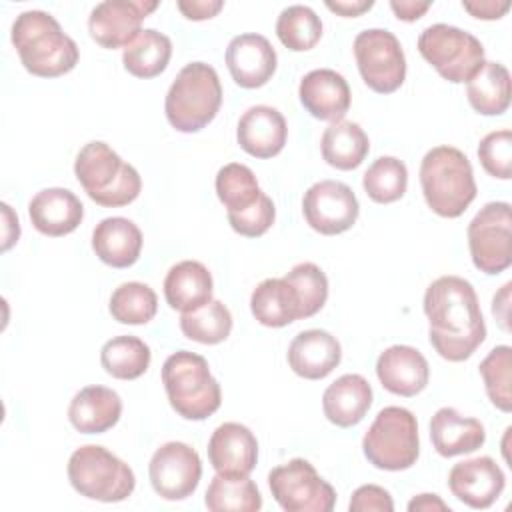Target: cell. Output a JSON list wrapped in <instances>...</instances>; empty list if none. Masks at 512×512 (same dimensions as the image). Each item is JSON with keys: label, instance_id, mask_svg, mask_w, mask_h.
<instances>
[{"label": "cell", "instance_id": "cell-25", "mask_svg": "<svg viewBox=\"0 0 512 512\" xmlns=\"http://www.w3.org/2000/svg\"><path fill=\"white\" fill-rule=\"evenodd\" d=\"M122 414L118 392L106 386H86L74 394L68 420L80 434H102L116 426Z\"/></svg>", "mask_w": 512, "mask_h": 512}, {"label": "cell", "instance_id": "cell-29", "mask_svg": "<svg viewBox=\"0 0 512 512\" xmlns=\"http://www.w3.org/2000/svg\"><path fill=\"white\" fill-rule=\"evenodd\" d=\"M250 310L256 322L268 328H282L300 320L298 298L284 276L262 280L252 290Z\"/></svg>", "mask_w": 512, "mask_h": 512}, {"label": "cell", "instance_id": "cell-39", "mask_svg": "<svg viewBox=\"0 0 512 512\" xmlns=\"http://www.w3.org/2000/svg\"><path fill=\"white\" fill-rule=\"evenodd\" d=\"M180 330L188 340L200 344H220L232 332V314L220 300H210L202 308L182 314Z\"/></svg>", "mask_w": 512, "mask_h": 512}, {"label": "cell", "instance_id": "cell-44", "mask_svg": "<svg viewBox=\"0 0 512 512\" xmlns=\"http://www.w3.org/2000/svg\"><path fill=\"white\" fill-rule=\"evenodd\" d=\"M350 512H392L394 510V502L388 490H384L382 486L376 484H364L360 488L354 490L350 504H348Z\"/></svg>", "mask_w": 512, "mask_h": 512}, {"label": "cell", "instance_id": "cell-40", "mask_svg": "<svg viewBox=\"0 0 512 512\" xmlns=\"http://www.w3.org/2000/svg\"><path fill=\"white\" fill-rule=\"evenodd\" d=\"M284 280L292 286L298 298L300 320L322 310L328 298V278L320 266L314 262H300L284 276Z\"/></svg>", "mask_w": 512, "mask_h": 512}, {"label": "cell", "instance_id": "cell-48", "mask_svg": "<svg viewBox=\"0 0 512 512\" xmlns=\"http://www.w3.org/2000/svg\"><path fill=\"white\" fill-rule=\"evenodd\" d=\"M374 6L372 0H336V2H326V8L344 16V18H354L364 12H368Z\"/></svg>", "mask_w": 512, "mask_h": 512}, {"label": "cell", "instance_id": "cell-46", "mask_svg": "<svg viewBox=\"0 0 512 512\" xmlns=\"http://www.w3.org/2000/svg\"><path fill=\"white\" fill-rule=\"evenodd\" d=\"M462 8L466 12H470L474 18L498 20L510 10V4L508 2H496V0H476V2H462Z\"/></svg>", "mask_w": 512, "mask_h": 512}, {"label": "cell", "instance_id": "cell-33", "mask_svg": "<svg viewBox=\"0 0 512 512\" xmlns=\"http://www.w3.org/2000/svg\"><path fill=\"white\" fill-rule=\"evenodd\" d=\"M214 184L218 200L224 204L228 218L252 210L264 198L254 172L240 162L224 164L218 170Z\"/></svg>", "mask_w": 512, "mask_h": 512}, {"label": "cell", "instance_id": "cell-17", "mask_svg": "<svg viewBox=\"0 0 512 512\" xmlns=\"http://www.w3.org/2000/svg\"><path fill=\"white\" fill-rule=\"evenodd\" d=\"M506 484L502 468L490 456L462 460L448 474L450 492L470 508H490Z\"/></svg>", "mask_w": 512, "mask_h": 512}, {"label": "cell", "instance_id": "cell-45", "mask_svg": "<svg viewBox=\"0 0 512 512\" xmlns=\"http://www.w3.org/2000/svg\"><path fill=\"white\" fill-rule=\"evenodd\" d=\"M178 10L188 18V20H208L214 18L222 8V0H180Z\"/></svg>", "mask_w": 512, "mask_h": 512}, {"label": "cell", "instance_id": "cell-21", "mask_svg": "<svg viewBox=\"0 0 512 512\" xmlns=\"http://www.w3.org/2000/svg\"><path fill=\"white\" fill-rule=\"evenodd\" d=\"M376 376L388 392L410 398L428 386L430 368L420 350L406 344H394L378 356Z\"/></svg>", "mask_w": 512, "mask_h": 512}, {"label": "cell", "instance_id": "cell-24", "mask_svg": "<svg viewBox=\"0 0 512 512\" xmlns=\"http://www.w3.org/2000/svg\"><path fill=\"white\" fill-rule=\"evenodd\" d=\"M430 440L440 456L452 458L478 450L486 440V432L478 418L462 416L456 408L444 406L430 420Z\"/></svg>", "mask_w": 512, "mask_h": 512}, {"label": "cell", "instance_id": "cell-7", "mask_svg": "<svg viewBox=\"0 0 512 512\" xmlns=\"http://www.w3.org/2000/svg\"><path fill=\"white\" fill-rule=\"evenodd\" d=\"M68 480L80 496L98 502H122L136 486L132 468L98 444H84L72 452Z\"/></svg>", "mask_w": 512, "mask_h": 512}, {"label": "cell", "instance_id": "cell-19", "mask_svg": "<svg viewBox=\"0 0 512 512\" xmlns=\"http://www.w3.org/2000/svg\"><path fill=\"white\" fill-rule=\"evenodd\" d=\"M298 96L310 116L326 122L342 120L352 102L346 78L330 68H318L304 74L298 86Z\"/></svg>", "mask_w": 512, "mask_h": 512}, {"label": "cell", "instance_id": "cell-47", "mask_svg": "<svg viewBox=\"0 0 512 512\" xmlns=\"http://www.w3.org/2000/svg\"><path fill=\"white\" fill-rule=\"evenodd\" d=\"M430 2H414V0H392L390 8L396 14L398 20L404 22H414L418 18H422V14L430 8Z\"/></svg>", "mask_w": 512, "mask_h": 512}, {"label": "cell", "instance_id": "cell-11", "mask_svg": "<svg viewBox=\"0 0 512 512\" xmlns=\"http://www.w3.org/2000/svg\"><path fill=\"white\" fill-rule=\"evenodd\" d=\"M268 486L286 512H330L336 504L334 488L304 458H292L272 468Z\"/></svg>", "mask_w": 512, "mask_h": 512}, {"label": "cell", "instance_id": "cell-26", "mask_svg": "<svg viewBox=\"0 0 512 512\" xmlns=\"http://www.w3.org/2000/svg\"><path fill=\"white\" fill-rule=\"evenodd\" d=\"M142 242L140 228L124 216L104 218L92 232V250L112 268H128L136 264L142 252Z\"/></svg>", "mask_w": 512, "mask_h": 512}, {"label": "cell", "instance_id": "cell-4", "mask_svg": "<svg viewBox=\"0 0 512 512\" xmlns=\"http://www.w3.org/2000/svg\"><path fill=\"white\" fill-rule=\"evenodd\" d=\"M74 176L88 198L104 208L128 206L142 190L138 170L100 140L80 148L74 160Z\"/></svg>", "mask_w": 512, "mask_h": 512}, {"label": "cell", "instance_id": "cell-8", "mask_svg": "<svg viewBox=\"0 0 512 512\" xmlns=\"http://www.w3.org/2000/svg\"><path fill=\"white\" fill-rule=\"evenodd\" d=\"M362 452L380 470H408L420 454L416 416L402 406L382 408L362 438Z\"/></svg>", "mask_w": 512, "mask_h": 512}, {"label": "cell", "instance_id": "cell-1", "mask_svg": "<svg viewBox=\"0 0 512 512\" xmlns=\"http://www.w3.org/2000/svg\"><path fill=\"white\" fill-rule=\"evenodd\" d=\"M428 340L448 362L468 360L486 338V324L472 284L460 276L436 278L424 294Z\"/></svg>", "mask_w": 512, "mask_h": 512}, {"label": "cell", "instance_id": "cell-30", "mask_svg": "<svg viewBox=\"0 0 512 512\" xmlns=\"http://www.w3.org/2000/svg\"><path fill=\"white\" fill-rule=\"evenodd\" d=\"M320 150L326 164L336 170H354L358 168L370 152V140L360 124L352 120L330 122L322 132Z\"/></svg>", "mask_w": 512, "mask_h": 512}, {"label": "cell", "instance_id": "cell-12", "mask_svg": "<svg viewBox=\"0 0 512 512\" xmlns=\"http://www.w3.org/2000/svg\"><path fill=\"white\" fill-rule=\"evenodd\" d=\"M512 214L508 202H488L468 224L472 264L484 274H500L512 264Z\"/></svg>", "mask_w": 512, "mask_h": 512}, {"label": "cell", "instance_id": "cell-41", "mask_svg": "<svg viewBox=\"0 0 512 512\" xmlns=\"http://www.w3.org/2000/svg\"><path fill=\"white\" fill-rule=\"evenodd\" d=\"M480 376L484 380L486 394L490 402L502 410H512V384H510V372H512V348L510 346H496L488 352V356L480 362Z\"/></svg>", "mask_w": 512, "mask_h": 512}, {"label": "cell", "instance_id": "cell-34", "mask_svg": "<svg viewBox=\"0 0 512 512\" xmlns=\"http://www.w3.org/2000/svg\"><path fill=\"white\" fill-rule=\"evenodd\" d=\"M150 346L138 336H114L100 350V364L112 378L136 380L150 366Z\"/></svg>", "mask_w": 512, "mask_h": 512}, {"label": "cell", "instance_id": "cell-35", "mask_svg": "<svg viewBox=\"0 0 512 512\" xmlns=\"http://www.w3.org/2000/svg\"><path fill=\"white\" fill-rule=\"evenodd\" d=\"M204 504L212 512H258L262 508V494L248 476L224 478L216 474L206 488Z\"/></svg>", "mask_w": 512, "mask_h": 512}, {"label": "cell", "instance_id": "cell-6", "mask_svg": "<svg viewBox=\"0 0 512 512\" xmlns=\"http://www.w3.org/2000/svg\"><path fill=\"white\" fill-rule=\"evenodd\" d=\"M222 106V86L216 70L206 62L186 64L174 78L164 100L170 126L192 134L206 128Z\"/></svg>", "mask_w": 512, "mask_h": 512}, {"label": "cell", "instance_id": "cell-9", "mask_svg": "<svg viewBox=\"0 0 512 512\" xmlns=\"http://www.w3.org/2000/svg\"><path fill=\"white\" fill-rule=\"evenodd\" d=\"M420 56L448 82H468L486 62L482 42L450 24H432L418 36Z\"/></svg>", "mask_w": 512, "mask_h": 512}, {"label": "cell", "instance_id": "cell-49", "mask_svg": "<svg viewBox=\"0 0 512 512\" xmlns=\"http://www.w3.org/2000/svg\"><path fill=\"white\" fill-rule=\"evenodd\" d=\"M408 510L410 512H434V510H442V512H450V506L438 496V494H418L416 498H412L408 502Z\"/></svg>", "mask_w": 512, "mask_h": 512}, {"label": "cell", "instance_id": "cell-27", "mask_svg": "<svg viewBox=\"0 0 512 512\" xmlns=\"http://www.w3.org/2000/svg\"><path fill=\"white\" fill-rule=\"evenodd\" d=\"M212 274L198 260L174 264L164 278V298L172 310L194 312L212 300Z\"/></svg>", "mask_w": 512, "mask_h": 512}, {"label": "cell", "instance_id": "cell-15", "mask_svg": "<svg viewBox=\"0 0 512 512\" xmlns=\"http://www.w3.org/2000/svg\"><path fill=\"white\" fill-rule=\"evenodd\" d=\"M158 8L152 0H106L92 8L88 16V32L96 44L108 50L126 48L140 32L148 14Z\"/></svg>", "mask_w": 512, "mask_h": 512}, {"label": "cell", "instance_id": "cell-22", "mask_svg": "<svg viewBox=\"0 0 512 512\" xmlns=\"http://www.w3.org/2000/svg\"><path fill=\"white\" fill-rule=\"evenodd\" d=\"M28 216L40 234L58 238L74 232L80 226L84 206L68 188H44L32 196Z\"/></svg>", "mask_w": 512, "mask_h": 512}, {"label": "cell", "instance_id": "cell-43", "mask_svg": "<svg viewBox=\"0 0 512 512\" xmlns=\"http://www.w3.org/2000/svg\"><path fill=\"white\" fill-rule=\"evenodd\" d=\"M274 218H276L274 202L268 194H264V198L252 210H248L240 216H232V218H228V222H230L232 230L238 232L240 236L258 238L268 232V228L274 224Z\"/></svg>", "mask_w": 512, "mask_h": 512}, {"label": "cell", "instance_id": "cell-28", "mask_svg": "<svg viewBox=\"0 0 512 512\" xmlns=\"http://www.w3.org/2000/svg\"><path fill=\"white\" fill-rule=\"evenodd\" d=\"M372 406V386L360 374H344L336 378L322 394L324 416L340 426H356Z\"/></svg>", "mask_w": 512, "mask_h": 512}, {"label": "cell", "instance_id": "cell-16", "mask_svg": "<svg viewBox=\"0 0 512 512\" xmlns=\"http://www.w3.org/2000/svg\"><path fill=\"white\" fill-rule=\"evenodd\" d=\"M208 460L224 478H246L258 462V440L248 426L224 422L208 440Z\"/></svg>", "mask_w": 512, "mask_h": 512}, {"label": "cell", "instance_id": "cell-10", "mask_svg": "<svg viewBox=\"0 0 512 512\" xmlns=\"http://www.w3.org/2000/svg\"><path fill=\"white\" fill-rule=\"evenodd\" d=\"M364 84L378 94L396 92L406 80V56L400 40L386 28H368L352 44Z\"/></svg>", "mask_w": 512, "mask_h": 512}, {"label": "cell", "instance_id": "cell-23", "mask_svg": "<svg viewBox=\"0 0 512 512\" xmlns=\"http://www.w3.org/2000/svg\"><path fill=\"white\" fill-rule=\"evenodd\" d=\"M286 356L294 374L306 380H322L340 364L342 348L336 336L312 328L294 336Z\"/></svg>", "mask_w": 512, "mask_h": 512}, {"label": "cell", "instance_id": "cell-31", "mask_svg": "<svg viewBox=\"0 0 512 512\" xmlns=\"http://www.w3.org/2000/svg\"><path fill=\"white\" fill-rule=\"evenodd\" d=\"M470 106L484 116H500L510 106V72L500 62H484L466 82Z\"/></svg>", "mask_w": 512, "mask_h": 512}, {"label": "cell", "instance_id": "cell-36", "mask_svg": "<svg viewBox=\"0 0 512 512\" xmlns=\"http://www.w3.org/2000/svg\"><path fill=\"white\" fill-rule=\"evenodd\" d=\"M276 36L292 52L312 50L322 38V20L310 6H288L276 20Z\"/></svg>", "mask_w": 512, "mask_h": 512}, {"label": "cell", "instance_id": "cell-37", "mask_svg": "<svg viewBox=\"0 0 512 512\" xmlns=\"http://www.w3.org/2000/svg\"><path fill=\"white\" fill-rule=\"evenodd\" d=\"M364 192L376 204L400 200L408 188V168L394 156L376 158L362 176Z\"/></svg>", "mask_w": 512, "mask_h": 512}, {"label": "cell", "instance_id": "cell-5", "mask_svg": "<svg viewBox=\"0 0 512 512\" xmlns=\"http://www.w3.org/2000/svg\"><path fill=\"white\" fill-rule=\"evenodd\" d=\"M162 384L172 410L186 420H206L222 404V390L204 356L178 350L162 364Z\"/></svg>", "mask_w": 512, "mask_h": 512}, {"label": "cell", "instance_id": "cell-32", "mask_svg": "<svg viewBox=\"0 0 512 512\" xmlns=\"http://www.w3.org/2000/svg\"><path fill=\"white\" fill-rule=\"evenodd\" d=\"M172 56V42L166 34L144 28L122 52L124 68L136 78L160 76Z\"/></svg>", "mask_w": 512, "mask_h": 512}, {"label": "cell", "instance_id": "cell-2", "mask_svg": "<svg viewBox=\"0 0 512 512\" xmlns=\"http://www.w3.org/2000/svg\"><path fill=\"white\" fill-rule=\"evenodd\" d=\"M10 40L32 76L58 78L74 70L80 58L76 42L44 10L20 12L12 24Z\"/></svg>", "mask_w": 512, "mask_h": 512}, {"label": "cell", "instance_id": "cell-20", "mask_svg": "<svg viewBox=\"0 0 512 512\" xmlns=\"http://www.w3.org/2000/svg\"><path fill=\"white\" fill-rule=\"evenodd\" d=\"M236 140L240 148L254 158H274L288 140L286 118L272 106H250L238 120Z\"/></svg>", "mask_w": 512, "mask_h": 512}, {"label": "cell", "instance_id": "cell-38", "mask_svg": "<svg viewBox=\"0 0 512 512\" xmlns=\"http://www.w3.org/2000/svg\"><path fill=\"white\" fill-rule=\"evenodd\" d=\"M110 314L120 324H148L158 310L156 292L144 282H124L110 296Z\"/></svg>", "mask_w": 512, "mask_h": 512}, {"label": "cell", "instance_id": "cell-13", "mask_svg": "<svg viewBox=\"0 0 512 512\" xmlns=\"http://www.w3.org/2000/svg\"><path fill=\"white\" fill-rule=\"evenodd\" d=\"M302 214L312 230L324 236H336L356 224L360 204L348 184L320 180L304 192Z\"/></svg>", "mask_w": 512, "mask_h": 512}, {"label": "cell", "instance_id": "cell-42", "mask_svg": "<svg viewBox=\"0 0 512 512\" xmlns=\"http://www.w3.org/2000/svg\"><path fill=\"white\" fill-rule=\"evenodd\" d=\"M478 158L490 176L508 180L512 176V132L504 128L486 134L478 144Z\"/></svg>", "mask_w": 512, "mask_h": 512}, {"label": "cell", "instance_id": "cell-18", "mask_svg": "<svg viewBox=\"0 0 512 512\" xmlns=\"http://www.w3.org/2000/svg\"><path fill=\"white\" fill-rule=\"evenodd\" d=\"M278 56L274 46L262 34H238L228 42L226 66L240 88H260L276 72Z\"/></svg>", "mask_w": 512, "mask_h": 512}, {"label": "cell", "instance_id": "cell-14", "mask_svg": "<svg viewBox=\"0 0 512 512\" xmlns=\"http://www.w3.org/2000/svg\"><path fill=\"white\" fill-rule=\"evenodd\" d=\"M148 476L164 500H184L194 494L202 476L198 452L186 442H166L150 458Z\"/></svg>", "mask_w": 512, "mask_h": 512}, {"label": "cell", "instance_id": "cell-3", "mask_svg": "<svg viewBox=\"0 0 512 512\" xmlns=\"http://www.w3.org/2000/svg\"><path fill=\"white\" fill-rule=\"evenodd\" d=\"M420 186L428 208L442 218H458L476 198L468 156L454 146H436L420 162Z\"/></svg>", "mask_w": 512, "mask_h": 512}]
</instances>
